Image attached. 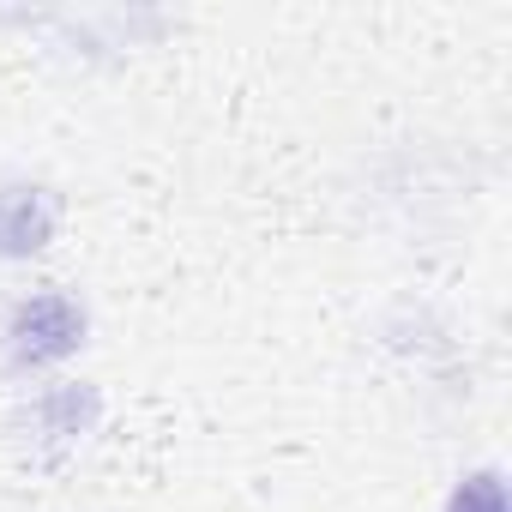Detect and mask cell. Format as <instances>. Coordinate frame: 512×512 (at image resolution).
<instances>
[{"label": "cell", "mask_w": 512, "mask_h": 512, "mask_svg": "<svg viewBox=\"0 0 512 512\" xmlns=\"http://www.w3.org/2000/svg\"><path fill=\"white\" fill-rule=\"evenodd\" d=\"M79 344H85V308L67 290H37L31 302L13 308V326H7V362L13 368L67 362Z\"/></svg>", "instance_id": "obj_1"}, {"label": "cell", "mask_w": 512, "mask_h": 512, "mask_svg": "<svg viewBox=\"0 0 512 512\" xmlns=\"http://www.w3.org/2000/svg\"><path fill=\"white\" fill-rule=\"evenodd\" d=\"M446 512H512V506H506V482H500V470H494V464H488V470H470V476L452 488Z\"/></svg>", "instance_id": "obj_4"}, {"label": "cell", "mask_w": 512, "mask_h": 512, "mask_svg": "<svg viewBox=\"0 0 512 512\" xmlns=\"http://www.w3.org/2000/svg\"><path fill=\"white\" fill-rule=\"evenodd\" d=\"M55 199L43 187H0V253L7 260H25V253L49 247L55 235Z\"/></svg>", "instance_id": "obj_2"}, {"label": "cell", "mask_w": 512, "mask_h": 512, "mask_svg": "<svg viewBox=\"0 0 512 512\" xmlns=\"http://www.w3.org/2000/svg\"><path fill=\"white\" fill-rule=\"evenodd\" d=\"M97 392H85V386H55V392H43L37 404H31V422H37V434L43 440H85L91 428H97Z\"/></svg>", "instance_id": "obj_3"}]
</instances>
